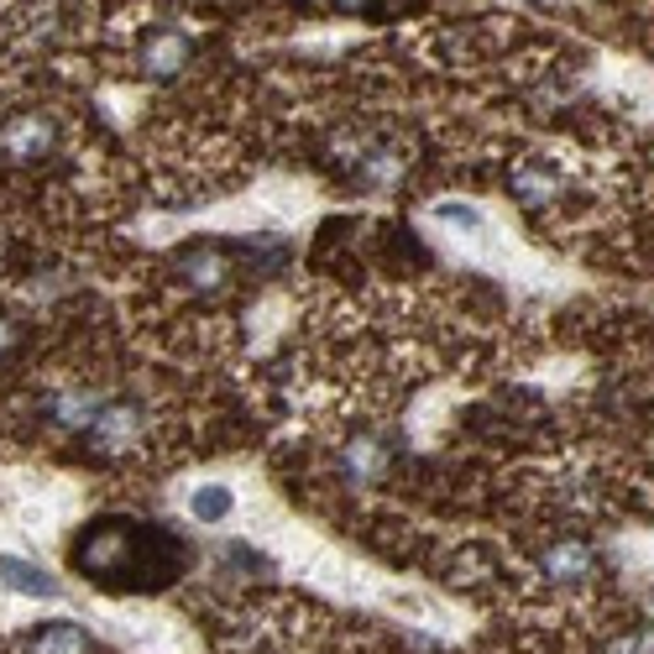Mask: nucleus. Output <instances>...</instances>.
Here are the masks:
<instances>
[{
    "instance_id": "f257e3e1",
    "label": "nucleus",
    "mask_w": 654,
    "mask_h": 654,
    "mask_svg": "<svg viewBox=\"0 0 654 654\" xmlns=\"http://www.w3.org/2000/svg\"><path fill=\"white\" fill-rule=\"evenodd\" d=\"M168 555L183 561L179 539H168L163 529H148V524H131V518H100V524H90V535H79V544H74V565L90 581L116 587V592L163 587L174 576Z\"/></svg>"
},
{
    "instance_id": "f03ea898",
    "label": "nucleus",
    "mask_w": 654,
    "mask_h": 654,
    "mask_svg": "<svg viewBox=\"0 0 654 654\" xmlns=\"http://www.w3.org/2000/svg\"><path fill=\"white\" fill-rule=\"evenodd\" d=\"M335 163L361 189H393V183L403 179V152L393 148V142H383V137H372V131L335 137Z\"/></svg>"
},
{
    "instance_id": "7ed1b4c3",
    "label": "nucleus",
    "mask_w": 654,
    "mask_h": 654,
    "mask_svg": "<svg viewBox=\"0 0 654 654\" xmlns=\"http://www.w3.org/2000/svg\"><path fill=\"white\" fill-rule=\"evenodd\" d=\"M148 429H152V414L142 398H105L94 424L79 440L90 450H100V456H131V450L148 446Z\"/></svg>"
},
{
    "instance_id": "20e7f679",
    "label": "nucleus",
    "mask_w": 654,
    "mask_h": 654,
    "mask_svg": "<svg viewBox=\"0 0 654 654\" xmlns=\"http://www.w3.org/2000/svg\"><path fill=\"white\" fill-rule=\"evenodd\" d=\"M174 278H183L194 294H220L236 278V252L215 246V241H194V246L174 252Z\"/></svg>"
},
{
    "instance_id": "39448f33",
    "label": "nucleus",
    "mask_w": 654,
    "mask_h": 654,
    "mask_svg": "<svg viewBox=\"0 0 654 654\" xmlns=\"http://www.w3.org/2000/svg\"><path fill=\"white\" fill-rule=\"evenodd\" d=\"M0 152L11 163H48L59 152V126L48 116H37V111H22V116H11L0 126Z\"/></svg>"
},
{
    "instance_id": "423d86ee",
    "label": "nucleus",
    "mask_w": 654,
    "mask_h": 654,
    "mask_svg": "<svg viewBox=\"0 0 654 654\" xmlns=\"http://www.w3.org/2000/svg\"><path fill=\"white\" fill-rule=\"evenodd\" d=\"M539 576H544V587H555V592H587L597 576V561L581 539H555V544L539 555Z\"/></svg>"
},
{
    "instance_id": "0eeeda50",
    "label": "nucleus",
    "mask_w": 654,
    "mask_h": 654,
    "mask_svg": "<svg viewBox=\"0 0 654 654\" xmlns=\"http://www.w3.org/2000/svg\"><path fill=\"white\" fill-rule=\"evenodd\" d=\"M335 466H341V482H351V487H377L393 466V446H387V435H351Z\"/></svg>"
},
{
    "instance_id": "6e6552de",
    "label": "nucleus",
    "mask_w": 654,
    "mask_h": 654,
    "mask_svg": "<svg viewBox=\"0 0 654 654\" xmlns=\"http://www.w3.org/2000/svg\"><path fill=\"white\" fill-rule=\"evenodd\" d=\"M189 53H194V42H189L179 27H157L148 42H142L137 63H142V74H152V79H174L183 63H189Z\"/></svg>"
},
{
    "instance_id": "1a4fd4ad",
    "label": "nucleus",
    "mask_w": 654,
    "mask_h": 654,
    "mask_svg": "<svg viewBox=\"0 0 654 654\" xmlns=\"http://www.w3.org/2000/svg\"><path fill=\"white\" fill-rule=\"evenodd\" d=\"M513 194H518V205H529V209H539V205H550L555 194H561V174L544 163V157H524L518 168H513Z\"/></svg>"
},
{
    "instance_id": "9d476101",
    "label": "nucleus",
    "mask_w": 654,
    "mask_h": 654,
    "mask_svg": "<svg viewBox=\"0 0 654 654\" xmlns=\"http://www.w3.org/2000/svg\"><path fill=\"white\" fill-rule=\"evenodd\" d=\"M16 654H94V639L79 624H42L22 639Z\"/></svg>"
},
{
    "instance_id": "9b49d317",
    "label": "nucleus",
    "mask_w": 654,
    "mask_h": 654,
    "mask_svg": "<svg viewBox=\"0 0 654 654\" xmlns=\"http://www.w3.org/2000/svg\"><path fill=\"white\" fill-rule=\"evenodd\" d=\"M0 587H11V592L22 597H59V576H48L42 565L22 561V555H0Z\"/></svg>"
},
{
    "instance_id": "f8f14e48",
    "label": "nucleus",
    "mask_w": 654,
    "mask_h": 654,
    "mask_svg": "<svg viewBox=\"0 0 654 654\" xmlns=\"http://www.w3.org/2000/svg\"><path fill=\"white\" fill-rule=\"evenodd\" d=\"M231 508H236L231 487H215V482H209V487H200V492L189 498V513H194L200 524H220V518H226Z\"/></svg>"
},
{
    "instance_id": "ddd939ff",
    "label": "nucleus",
    "mask_w": 654,
    "mask_h": 654,
    "mask_svg": "<svg viewBox=\"0 0 654 654\" xmlns=\"http://www.w3.org/2000/svg\"><path fill=\"white\" fill-rule=\"evenodd\" d=\"M429 215L440 220V226H456V231H482V209L476 205H461V200H435Z\"/></svg>"
},
{
    "instance_id": "4468645a",
    "label": "nucleus",
    "mask_w": 654,
    "mask_h": 654,
    "mask_svg": "<svg viewBox=\"0 0 654 654\" xmlns=\"http://www.w3.org/2000/svg\"><path fill=\"white\" fill-rule=\"evenodd\" d=\"M602 654H654V628H633L624 639H613Z\"/></svg>"
},
{
    "instance_id": "2eb2a0df",
    "label": "nucleus",
    "mask_w": 654,
    "mask_h": 654,
    "mask_svg": "<svg viewBox=\"0 0 654 654\" xmlns=\"http://www.w3.org/2000/svg\"><path fill=\"white\" fill-rule=\"evenodd\" d=\"M22 341H27V335H22V320L0 309V361L16 357V351H22Z\"/></svg>"
},
{
    "instance_id": "dca6fc26",
    "label": "nucleus",
    "mask_w": 654,
    "mask_h": 654,
    "mask_svg": "<svg viewBox=\"0 0 654 654\" xmlns=\"http://www.w3.org/2000/svg\"><path fill=\"white\" fill-rule=\"evenodd\" d=\"M372 0H335V11H367Z\"/></svg>"
}]
</instances>
